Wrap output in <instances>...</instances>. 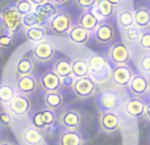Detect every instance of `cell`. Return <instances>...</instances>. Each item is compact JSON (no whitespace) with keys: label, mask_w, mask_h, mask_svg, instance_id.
Segmentation results:
<instances>
[{"label":"cell","mask_w":150,"mask_h":145,"mask_svg":"<svg viewBox=\"0 0 150 145\" xmlns=\"http://www.w3.org/2000/svg\"><path fill=\"white\" fill-rule=\"evenodd\" d=\"M71 26H73V18L66 12H57L47 24L50 33L55 34V36L69 34Z\"/></svg>","instance_id":"obj_1"},{"label":"cell","mask_w":150,"mask_h":145,"mask_svg":"<svg viewBox=\"0 0 150 145\" xmlns=\"http://www.w3.org/2000/svg\"><path fill=\"white\" fill-rule=\"evenodd\" d=\"M1 23L11 34L17 33L23 26V15L16 9V7H8L1 12Z\"/></svg>","instance_id":"obj_2"},{"label":"cell","mask_w":150,"mask_h":145,"mask_svg":"<svg viewBox=\"0 0 150 145\" xmlns=\"http://www.w3.org/2000/svg\"><path fill=\"white\" fill-rule=\"evenodd\" d=\"M96 91V83L91 79L90 77L84 78H78L73 83V92L75 96L80 99H87L95 94Z\"/></svg>","instance_id":"obj_3"},{"label":"cell","mask_w":150,"mask_h":145,"mask_svg":"<svg viewBox=\"0 0 150 145\" xmlns=\"http://www.w3.org/2000/svg\"><path fill=\"white\" fill-rule=\"evenodd\" d=\"M109 60L116 66L127 65V62L130 60V50L124 42H116L109 50Z\"/></svg>","instance_id":"obj_4"},{"label":"cell","mask_w":150,"mask_h":145,"mask_svg":"<svg viewBox=\"0 0 150 145\" xmlns=\"http://www.w3.org/2000/svg\"><path fill=\"white\" fill-rule=\"evenodd\" d=\"M95 38L100 44H112L116 38V32H115L113 25L109 23H100L95 29Z\"/></svg>","instance_id":"obj_5"},{"label":"cell","mask_w":150,"mask_h":145,"mask_svg":"<svg viewBox=\"0 0 150 145\" xmlns=\"http://www.w3.org/2000/svg\"><path fill=\"white\" fill-rule=\"evenodd\" d=\"M54 48L49 41H41L34 46L33 49V57L40 62H47L54 58Z\"/></svg>","instance_id":"obj_6"},{"label":"cell","mask_w":150,"mask_h":145,"mask_svg":"<svg viewBox=\"0 0 150 145\" xmlns=\"http://www.w3.org/2000/svg\"><path fill=\"white\" fill-rule=\"evenodd\" d=\"M57 7L55 4L50 1H46L45 4H41L38 7H34V13H36L37 18L40 21V25H44L45 24H49V21L52 20V17L57 13Z\"/></svg>","instance_id":"obj_7"},{"label":"cell","mask_w":150,"mask_h":145,"mask_svg":"<svg viewBox=\"0 0 150 145\" xmlns=\"http://www.w3.org/2000/svg\"><path fill=\"white\" fill-rule=\"evenodd\" d=\"M8 104H9L11 112L13 115H17V116L26 115L29 112V108H30V102L24 95H16Z\"/></svg>","instance_id":"obj_8"},{"label":"cell","mask_w":150,"mask_h":145,"mask_svg":"<svg viewBox=\"0 0 150 145\" xmlns=\"http://www.w3.org/2000/svg\"><path fill=\"white\" fill-rule=\"evenodd\" d=\"M132 78H133V71L127 65L116 66L113 69V71H112V79L119 86H128L129 82L132 80Z\"/></svg>","instance_id":"obj_9"},{"label":"cell","mask_w":150,"mask_h":145,"mask_svg":"<svg viewBox=\"0 0 150 145\" xmlns=\"http://www.w3.org/2000/svg\"><path fill=\"white\" fill-rule=\"evenodd\" d=\"M80 122H82V117H80L79 112L75 111V109L65 111L59 116L61 125L66 127L67 129H75V128H78L80 125Z\"/></svg>","instance_id":"obj_10"},{"label":"cell","mask_w":150,"mask_h":145,"mask_svg":"<svg viewBox=\"0 0 150 145\" xmlns=\"http://www.w3.org/2000/svg\"><path fill=\"white\" fill-rule=\"evenodd\" d=\"M99 122H100V127L105 132H113V131L119 129L120 127L119 115L115 114V112H104V114H101Z\"/></svg>","instance_id":"obj_11"},{"label":"cell","mask_w":150,"mask_h":145,"mask_svg":"<svg viewBox=\"0 0 150 145\" xmlns=\"http://www.w3.org/2000/svg\"><path fill=\"white\" fill-rule=\"evenodd\" d=\"M69 38L75 45H84L90 41V32L80 25H73L69 32Z\"/></svg>","instance_id":"obj_12"},{"label":"cell","mask_w":150,"mask_h":145,"mask_svg":"<svg viewBox=\"0 0 150 145\" xmlns=\"http://www.w3.org/2000/svg\"><path fill=\"white\" fill-rule=\"evenodd\" d=\"M17 88L21 94H33L38 88V80L33 77V75H26V77L17 78Z\"/></svg>","instance_id":"obj_13"},{"label":"cell","mask_w":150,"mask_h":145,"mask_svg":"<svg viewBox=\"0 0 150 145\" xmlns=\"http://www.w3.org/2000/svg\"><path fill=\"white\" fill-rule=\"evenodd\" d=\"M99 24H100V20L96 17L95 13H93L91 9L84 11V12L79 16V18H78V25L83 26V28L87 29L88 32L95 31V29L99 26Z\"/></svg>","instance_id":"obj_14"},{"label":"cell","mask_w":150,"mask_h":145,"mask_svg":"<svg viewBox=\"0 0 150 145\" xmlns=\"http://www.w3.org/2000/svg\"><path fill=\"white\" fill-rule=\"evenodd\" d=\"M95 16L99 18V20H104V18H109L112 15L115 13V5H112L111 3H108L107 0H98L96 5L92 8Z\"/></svg>","instance_id":"obj_15"},{"label":"cell","mask_w":150,"mask_h":145,"mask_svg":"<svg viewBox=\"0 0 150 145\" xmlns=\"http://www.w3.org/2000/svg\"><path fill=\"white\" fill-rule=\"evenodd\" d=\"M129 90L136 95H144L149 91L150 83L144 75H133L132 80L129 82Z\"/></svg>","instance_id":"obj_16"},{"label":"cell","mask_w":150,"mask_h":145,"mask_svg":"<svg viewBox=\"0 0 150 145\" xmlns=\"http://www.w3.org/2000/svg\"><path fill=\"white\" fill-rule=\"evenodd\" d=\"M145 106L146 104L140 98H133L125 103V114L132 117H140L145 114Z\"/></svg>","instance_id":"obj_17"},{"label":"cell","mask_w":150,"mask_h":145,"mask_svg":"<svg viewBox=\"0 0 150 145\" xmlns=\"http://www.w3.org/2000/svg\"><path fill=\"white\" fill-rule=\"evenodd\" d=\"M41 85L42 87L46 90V92L50 91H58L61 87V78L55 74V71H47L42 75L41 78Z\"/></svg>","instance_id":"obj_18"},{"label":"cell","mask_w":150,"mask_h":145,"mask_svg":"<svg viewBox=\"0 0 150 145\" xmlns=\"http://www.w3.org/2000/svg\"><path fill=\"white\" fill-rule=\"evenodd\" d=\"M54 114L50 109H44V111L37 112L33 116V125L38 129V128H46L54 123Z\"/></svg>","instance_id":"obj_19"},{"label":"cell","mask_w":150,"mask_h":145,"mask_svg":"<svg viewBox=\"0 0 150 145\" xmlns=\"http://www.w3.org/2000/svg\"><path fill=\"white\" fill-rule=\"evenodd\" d=\"M46 26L44 25H36V26H30V28L25 29V37L28 38V41L38 44V42L44 41L46 37Z\"/></svg>","instance_id":"obj_20"},{"label":"cell","mask_w":150,"mask_h":145,"mask_svg":"<svg viewBox=\"0 0 150 145\" xmlns=\"http://www.w3.org/2000/svg\"><path fill=\"white\" fill-rule=\"evenodd\" d=\"M134 15V25L140 29H146L150 25V11L146 7H140L133 12Z\"/></svg>","instance_id":"obj_21"},{"label":"cell","mask_w":150,"mask_h":145,"mask_svg":"<svg viewBox=\"0 0 150 145\" xmlns=\"http://www.w3.org/2000/svg\"><path fill=\"white\" fill-rule=\"evenodd\" d=\"M33 70H34V62L30 60V58H26V57L20 58L15 66V71H16L17 78L32 75Z\"/></svg>","instance_id":"obj_22"},{"label":"cell","mask_w":150,"mask_h":145,"mask_svg":"<svg viewBox=\"0 0 150 145\" xmlns=\"http://www.w3.org/2000/svg\"><path fill=\"white\" fill-rule=\"evenodd\" d=\"M88 65V70L90 72H96V74H100L101 71L105 70V68H108V63H107V60L103 57V55L95 54L87 61Z\"/></svg>","instance_id":"obj_23"},{"label":"cell","mask_w":150,"mask_h":145,"mask_svg":"<svg viewBox=\"0 0 150 145\" xmlns=\"http://www.w3.org/2000/svg\"><path fill=\"white\" fill-rule=\"evenodd\" d=\"M44 103H45V106L50 109L61 108L62 104H63V96L61 95L58 91H50V92L45 94Z\"/></svg>","instance_id":"obj_24"},{"label":"cell","mask_w":150,"mask_h":145,"mask_svg":"<svg viewBox=\"0 0 150 145\" xmlns=\"http://www.w3.org/2000/svg\"><path fill=\"white\" fill-rule=\"evenodd\" d=\"M116 20H117V23H119V25L121 26V28H124V29L134 25V15H133L132 11L127 9V8L120 9L119 12H117Z\"/></svg>","instance_id":"obj_25"},{"label":"cell","mask_w":150,"mask_h":145,"mask_svg":"<svg viewBox=\"0 0 150 145\" xmlns=\"http://www.w3.org/2000/svg\"><path fill=\"white\" fill-rule=\"evenodd\" d=\"M54 71L59 78H69L73 75V66L67 60H59L55 62Z\"/></svg>","instance_id":"obj_26"},{"label":"cell","mask_w":150,"mask_h":145,"mask_svg":"<svg viewBox=\"0 0 150 145\" xmlns=\"http://www.w3.org/2000/svg\"><path fill=\"white\" fill-rule=\"evenodd\" d=\"M59 145H82V137L75 131H67L61 135Z\"/></svg>","instance_id":"obj_27"},{"label":"cell","mask_w":150,"mask_h":145,"mask_svg":"<svg viewBox=\"0 0 150 145\" xmlns=\"http://www.w3.org/2000/svg\"><path fill=\"white\" fill-rule=\"evenodd\" d=\"M71 66H73V75L76 77V79L78 78L88 77V74H90L87 61L84 60H75L71 62Z\"/></svg>","instance_id":"obj_28"},{"label":"cell","mask_w":150,"mask_h":145,"mask_svg":"<svg viewBox=\"0 0 150 145\" xmlns=\"http://www.w3.org/2000/svg\"><path fill=\"white\" fill-rule=\"evenodd\" d=\"M24 140L29 145H40L42 143V135L37 128H29L24 132Z\"/></svg>","instance_id":"obj_29"},{"label":"cell","mask_w":150,"mask_h":145,"mask_svg":"<svg viewBox=\"0 0 150 145\" xmlns=\"http://www.w3.org/2000/svg\"><path fill=\"white\" fill-rule=\"evenodd\" d=\"M117 103H119V98L116 96L115 92H104L100 96V104L105 109H113L116 108Z\"/></svg>","instance_id":"obj_30"},{"label":"cell","mask_w":150,"mask_h":145,"mask_svg":"<svg viewBox=\"0 0 150 145\" xmlns=\"http://www.w3.org/2000/svg\"><path fill=\"white\" fill-rule=\"evenodd\" d=\"M15 96H16V91L12 86L7 85V83L0 85V102H1V103L8 104Z\"/></svg>","instance_id":"obj_31"},{"label":"cell","mask_w":150,"mask_h":145,"mask_svg":"<svg viewBox=\"0 0 150 145\" xmlns=\"http://www.w3.org/2000/svg\"><path fill=\"white\" fill-rule=\"evenodd\" d=\"M124 34H125V37H127L128 41L138 42L141 34H142V29H140L138 26H136V25H132V26H129V28L124 29Z\"/></svg>","instance_id":"obj_32"},{"label":"cell","mask_w":150,"mask_h":145,"mask_svg":"<svg viewBox=\"0 0 150 145\" xmlns=\"http://www.w3.org/2000/svg\"><path fill=\"white\" fill-rule=\"evenodd\" d=\"M15 7L23 16L28 15V13H30V12H33L34 11V5L32 4L29 0H17L16 4H15Z\"/></svg>","instance_id":"obj_33"},{"label":"cell","mask_w":150,"mask_h":145,"mask_svg":"<svg viewBox=\"0 0 150 145\" xmlns=\"http://www.w3.org/2000/svg\"><path fill=\"white\" fill-rule=\"evenodd\" d=\"M36 25H40V21H38V18H37L34 11L33 12H30V13H28V15L23 16V26H24V29L30 28V26H36Z\"/></svg>","instance_id":"obj_34"},{"label":"cell","mask_w":150,"mask_h":145,"mask_svg":"<svg viewBox=\"0 0 150 145\" xmlns=\"http://www.w3.org/2000/svg\"><path fill=\"white\" fill-rule=\"evenodd\" d=\"M138 45L141 49L144 50H150V31L142 32L140 40H138Z\"/></svg>","instance_id":"obj_35"},{"label":"cell","mask_w":150,"mask_h":145,"mask_svg":"<svg viewBox=\"0 0 150 145\" xmlns=\"http://www.w3.org/2000/svg\"><path fill=\"white\" fill-rule=\"evenodd\" d=\"M75 3H76L78 8H80V9H83V11H88L95 7L98 0H75Z\"/></svg>","instance_id":"obj_36"},{"label":"cell","mask_w":150,"mask_h":145,"mask_svg":"<svg viewBox=\"0 0 150 145\" xmlns=\"http://www.w3.org/2000/svg\"><path fill=\"white\" fill-rule=\"evenodd\" d=\"M138 66H140V70L144 72H150V54L144 55L142 58L138 62Z\"/></svg>","instance_id":"obj_37"},{"label":"cell","mask_w":150,"mask_h":145,"mask_svg":"<svg viewBox=\"0 0 150 145\" xmlns=\"http://www.w3.org/2000/svg\"><path fill=\"white\" fill-rule=\"evenodd\" d=\"M12 42H13L12 36H9V34H1V36H0V48H1V49L9 48L11 45H12Z\"/></svg>","instance_id":"obj_38"},{"label":"cell","mask_w":150,"mask_h":145,"mask_svg":"<svg viewBox=\"0 0 150 145\" xmlns=\"http://www.w3.org/2000/svg\"><path fill=\"white\" fill-rule=\"evenodd\" d=\"M0 122H1L3 125L8 127V125L11 124V122H12V117H11V115L7 114L5 111H1L0 112Z\"/></svg>","instance_id":"obj_39"},{"label":"cell","mask_w":150,"mask_h":145,"mask_svg":"<svg viewBox=\"0 0 150 145\" xmlns=\"http://www.w3.org/2000/svg\"><path fill=\"white\" fill-rule=\"evenodd\" d=\"M69 1H70V0H50V3H53V4H55V5H65V4H67Z\"/></svg>","instance_id":"obj_40"},{"label":"cell","mask_w":150,"mask_h":145,"mask_svg":"<svg viewBox=\"0 0 150 145\" xmlns=\"http://www.w3.org/2000/svg\"><path fill=\"white\" fill-rule=\"evenodd\" d=\"M29 1H30L34 7H38V5H41V4H45V3L49 1V0H29Z\"/></svg>","instance_id":"obj_41"},{"label":"cell","mask_w":150,"mask_h":145,"mask_svg":"<svg viewBox=\"0 0 150 145\" xmlns=\"http://www.w3.org/2000/svg\"><path fill=\"white\" fill-rule=\"evenodd\" d=\"M108 3H111L112 5H115V7H119V5L122 4V0H107Z\"/></svg>","instance_id":"obj_42"},{"label":"cell","mask_w":150,"mask_h":145,"mask_svg":"<svg viewBox=\"0 0 150 145\" xmlns=\"http://www.w3.org/2000/svg\"><path fill=\"white\" fill-rule=\"evenodd\" d=\"M145 115H146V117H148V120L150 122V103L145 106Z\"/></svg>","instance_id":"obj_43"},{"label":"cell","mask_w":150,"mask_h":145,"mask_svg":"<svg viewBox=\"0 0 150 145\" xmlns=\"http://www.w3.org/2000/svg\"><path fill=\"white\" fill-rule=\"evenodd\" d=\"M0 145H12V144H9V143H1Z\"/></svg>","instance_id":"obj_44"},{"label":"cell","mask_w":150,"mask_h":145,"mask_svg":"<svg viewBox=\"0 0 150 145\" xmlns=\"http://www.w3.org/2000/svg\"><path fill=\"white\" fill-rule=\"evenodd\" d=\"M149 31H150V25H149Z\"/></svg>","instance_id":"obj_45"},{"label":"cell","mask_w":150,"mask_h":145,"mask_svg":"<svg viewBox=\"0 0 150 145\" xmlns=\"http://www.w3.org/2000/svg\"><path fill=\"white\" fill-rule=\"evenodd\" d=\"M149 90H150V87H149Z\"/></svg>","instance_id":"obj_46"}]
</instances>
